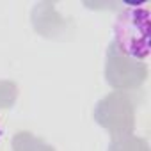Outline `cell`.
Segmentation results:
<instances>
[{"label":"cell","mask_w":151,"mask_h":151,"mask_svg":"<svg viewBox=\"0 0 151 151\" xmlns=\"http://www.w3.org/2000/svg\"><path fill=\"white\" fill-rule=\"evenodd\" d=\"M0 137H2V128H0Z\"/></svg>","instance_id":"7a4b0ae2"},{"label":"cell","mask_w":151,"mask_h":151,"mask_svg":"<svg viewBox=\"0 0 151 151\" xmlns=\"http://www.w3.org/2000/svg\"><path fill=\"white\" fill-rule=\"evenodd\" d=\"M114 43L121 53L133 60H146L149 55V9L124 6L114 23Z\"/></svg>","instance_id":"6da1fadb"}]
</instances>
